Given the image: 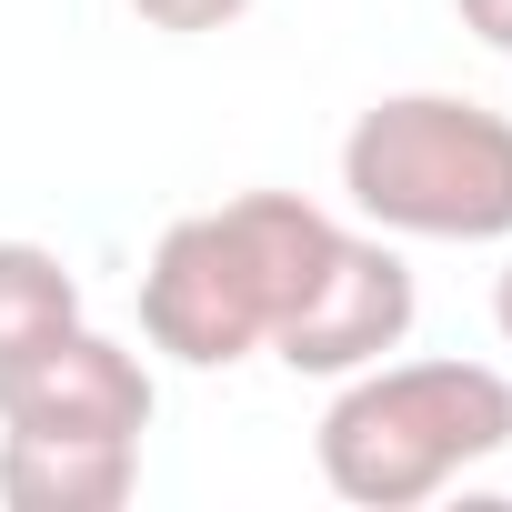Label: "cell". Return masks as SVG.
<instances>
[{
	"label": "cell",
	"instance_id": "cell-10",
	"mask_svg": "<svg viewBox=\"0 0 512 512\" xmlns=\"http://www.w3.org/2000/svg\"><path fill=\"white\" fill-rule=\"evenodd\" d=\"M492 322H502V342H512V262H502V282H492Z\"/></svg>",
	"mask_w": 512,
	"mask_h": 512
},
{
	"label": "cell",
	"instance_id": "cell-4",
	"mask_svg": "<svg viewBox=\"0 0 512 512\" xmlns=\"http://www.w3.org/2000/svg\"><path fill=\"white\" fill-rule=\"evenodd\" d=\"M412 312H422V292H412V262L392 251V231H342L332 262H322V282H312V292L292 302V322L272 332V352H282V372L342 382V372L402 352V342H412Z\"/></svg>",
	"mask_w": 512,
	"mask_h": 512
},
{
	"label": "cell",
	"instance_id": "cell-2",
	"mask_svg": "<svg viewBox=\"0 0 512 512\" xmlns=\"http://www.w3.org/2000/svg\"><path fill=\"white\" fill-rule=\"evenodd\" d=\"M322 482L362 512H412L472 462L512 452V382L492 362H362L322 412Z\"/></svg>",
	"mask_w": 512,
	"mask_h": 512
},
{
	"label": "cell",
	"instance_id": "cell-7",
	"mask_svg": "<svg viewBox=\"0 0 512 512\" xmlns=\"http://www.w3.org/2000/svg\"><path fill=\"white\" fill-rule=\"evenodd\" d=\"M81 322V272L51 241H0V362L41 352L51 332Z\"/></svg>",
	"mask_w": 512,
	"mask_h": 512
},
{
	"label": "cell",
	"instance_id": "cell-1",
	"mask_svg": "<svg viewBox=\"0 0 512 512\" xmlns=\"http://www.w3.org/2000/svg\"><path fill=\"white\" fill-rule=\"evenodd\" d=\"M332 241L342 221L302 191H241L221 211L171 221L141 272V342L191 372H231L251 352H272L292 302L322 282Z\"/></svg>",
	"mask_w": 512,
	"mask_h": 512
},
{
	"label": "cell",
	"instance_id": "cell-6",
	"mask_svg": "<svg viewBox=\"0 0 512 512\" xmlns=\"http://www.w3.org/2000/svg\"><path fill=\"white\" fill-rule=\"evenodd\" d=\"M131 482H141V442L121 432H0L11 512H121Z\"/></svg>",
	"mask_w": 512,
	"mask_h": 512
},
{
	"label": "cell",
	"instance_id": "cell-3",
	"mask_svg": "<svg viewBox=\"0 0 512 512\" xmlns=\"http://www.w3.org/2000/svg\"><path fill=\"white\" fill-rule=\"evenodd\" d=\"M342 191L392 241H512V111L392 91L342 131Z\"/></svg>",
	"mask_w": 512,
	"mask_h": 512
},
{
	"label": "cell",
	"instance_id": "cell-5",
	"mask_svg": "<svg viewBox=\"0 0 512 512\" xmlns=\"http://www.w3.org/2000/svg\"><path fill=\"white\" fill-rule=\"evenodd\" d=\"M151 412H161L151 362L91 322L51 332L21 362H0V432H121V442H141Z\"/></svg>",
	"mask_w": 512,
	"mask_h": 512
},
{
	"label": "cell",
	"instance_id": "cell-9",
	"mask_svg": "<svg viewBox=\"0 0 512 512\" xmlns=\"http://www.w3.org/2000/svg\"><path fill=\"white\" fill-rule=\"evenodd\" d=\"M452 11H462V31L482 51H512V0H452Z\"/></svg>",
	"mask_w": 512,
	"mask_h": 512
},
{
	"label": "cell",
	"instance_id": "cell-8",
	"mask_svg": "<svg viewBox=\"0 0 512 512\" xmlns=\"http://www.w3.org/2000/svg\"><path fill=\"white\" fill-rule=\"evenodd\" d=\"M131 11H141L151 31H171V41H201V31H231L251 0H131Z\"/></svg>",
	"mask_w": 512,
	"mask_h": 512
}]
</instances>
